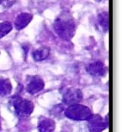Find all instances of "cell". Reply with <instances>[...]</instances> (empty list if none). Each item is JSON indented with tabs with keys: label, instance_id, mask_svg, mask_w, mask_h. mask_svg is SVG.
Here are the masks:
<instances>
[{
	"label": "cell",
	"instance_id": "6da1fadb",
	"mask_svg": "<svg viewBox=\"0 0 122 132\" xmlns=\"http://www.w3.org/2000/svg\"><path fill=\"white\" fill-rule=\"evenodd\" d=\"M54 29L56 34L64 40H70L74 37L76 24L74 18L68 12H63L55 19Z\"/></svg>",
	"mask_w": 122,
	"mask_h": 132
},
{
	"label": "cell",
	"instance_id": "3957f363",
	"mask_svg": "<svg viewBox=\"0 0 122 132\" xmlns=\"http://www.w3.org/2000/svg\"><path fill=\"white\" fill-rule=\"evenodd\" d=\"M64 114L66 117L72 120L82 121L88 120L91 116L92 113L89 107L77 104L69 106L64 110Z\"/></svg>",
	"mask_w": 122,
	"mask_h": 132
},
{
	"label": "cell",
	"instance_id": "7c38bea8",
	"mask_svg": "<svg viewBox=\"0 0 122 132\" xmlns=\"http://www.w3.org/2000/svg\"><path fill=\"white\" fill-rule=\"evenodd\" d=\"M98 22L102 29L106 32L109 29V14L106 11L101 12L98 15Z\"/></svg>",
	"mask_w": 122,
	"mask_h": 132
},
{
	"label": "cell",
	"instance_id": "5b68a950",
	"mask_svg": "<svg viewBox=\"0 0 122 132\" xmlns=\"http://www.w3.org/2000/svg\"><path fill=\"white\" fill-rule=\"evenodd\" d=\"M87 121L90 132H102L108 127V120L103 119L99 114H91Z\"/></svg>",
	"mask_w": 122,
	"mask_h": 132
},
{
	"label": "cell",
	"instance_id": "ba28073f",
	"mask_svg": "<svg viewBox=\"0 0 122 132\" xmlns=\"http://www.w3.org/2000/svg\"><path fill=\"white\" fill-rule=\"evenodd\" d=\"M38 130L39 132H54L55 130V122L52 119L42 117L38 123Z\"/></svg>",
	"mask_w": 122,
	"mask_h": 132
},
{
	"label": "cell",
	"instance_id": "9a60e30c",
	"mask_svg": "<svg viewBox=\"0 0 122 132\" xmlns=\"http://www.w3.org/2000/svg\"><path fill=\"white\" fill-rule=\"evenodd\" d=\"M0 130H1V123H0Z\"/></svg>",
	"mask_w": 122,
	"mask_h": 132
},
{
	"label": "cell",
	"instance_id": "52a82bcc",
	"mask_svg": "<svg viewBox=\"0 0 122 132\" xmlns=\"http://www.w3.org/2000/svg\"><path fill=\"white\" fill-rule=\"evenodd\" d=\"M87 72L93 76H104L107 73V68L102 62L95 61L90 64L87 67Z\"/></svg>",
	"mask_w": 122,
	"mask_h": 132
},
{
	"label": "cell",
	"instance_id": "30bf717a",
	"mask_svg": "<svg viewBox=\"0 0 122 132\" xmlns=\"http://www.w3.org/2000/svg\"><path fill=\"white\" fill-rule=\"evenodd\" d=\"M50 55V48L47 47H41L34 50L32 54L33 59L35 61H42L47 59Z\"/></svg>",
	"mask_w": 122,
	"mask_h": 132
},
{
	"label": "cell",
	"instance_id": "5bb4252c",
	"mask_svg": "<svg viewBox=\"0 0 122 132\" xmlns=\"http://www.w3.org/2000/svg\"><path fill=\"white\" fill-rule=\"evenodd\" d=\"M3 1V0H0V3H2Z\"/></svg>",
	"mask_w": 122,
	"mask_h": 132
},
{
	"label": "cell",
	"instance_id": "277c9868",
	"mask_svg": "<svg viewBox=\"0 0 122 132\" xmlns=\"http://www.w3.org/2000/svg\"><path fill=\"white\" fill-rule=\"evenodd\" d=\"M83 99V95L80 89L70 87L65 90L63 94V102L64 105L70 106L77 105Z\"/></svg>",
	"mask_w": 122,
	"mask_h": 132
},
{
	"label": "cell",
	"instance_id": "8fae6325",
	"mask_svg": "<svg viewBox=\"0 0 122 132\" xmlns=\"http://www.w3.org/2000/svg\"><path fill=\"white\" fill-rule=\"evenodd\" d=\"M13 86L8 79H0V95L6 96L12 92Z\"/></svg>",
	"mask_w": 122,
	"mask_h": 132
},
{
	"label": "cell",
	"instance_id": "7a4b0ae2",
	"mask_svg": "<svg viewBox=\"0 0 122 132\" xmlns=\"http://www.w3.org/2000/svg\"><path fill=\"white\" fill-rule=\"evenodd\" d=\"M11 102L13 109H14L15 114L19 118H26L33 113L34 105L30 100L16 95L12 98Z\"/></svg>",
	"mask_w": 122,
	"mask_h": 132
},
{
	"label": "cell",
	"instance_id": "9c48e42d",
	"mask_svg": "<svg viewBox=\"0 0 122 132\" xmlns=\"http://www.w3.org/2000/svg\"><path fill=\"white\" fill-rule=\"evenodd\" d=\"M33 19V15L29 13H21L17 17L14 22V25L16 29L21 30L24 29Z\"/></svg>",
	"mask_w": 122,
	"mask_h": 132
},
{
	"label": "cell",
	"instance_id": "8992f818",
	"mask_svg": "<svg viewBox=\"0 0 122 132\" xmlns=\"http://www.w3.org/2000/svg\"><path fill=\"white\" fill-rule=\"evenodd\" d=\"M44 87V82L39 76H33L30 79V80L28 82L27 85V91L31 95H35V94L41 91Z\"/></svg>",
	"mask_w": 122,
	"mask_h": 132
},
{
	"label": "cell",
	"instance_id": "4fadbf2b",
	"mask_svg": "<svg viewBox=\"0 0 122 132\" xmlns=\"http://www.w3.org/2000/svg\"><path fill=\"white\" fill-rule=\"evenodd\" d=\"M13 29V25L9 21H5L3 23H0V39H2L7 34L11 32Z\"/></svg>",
	"mask_w": 122,
	"mask_h": 132
}]
</instances>
